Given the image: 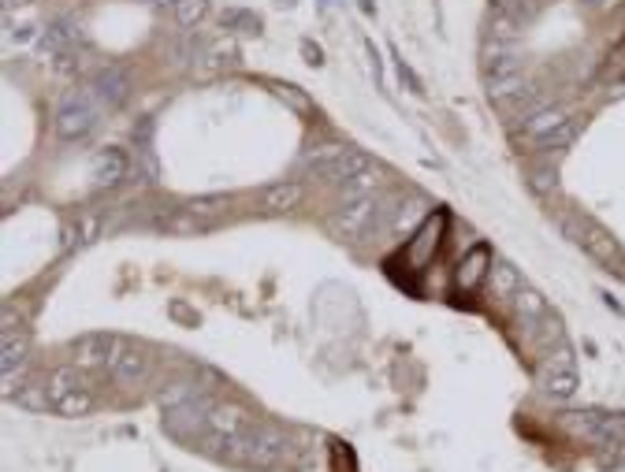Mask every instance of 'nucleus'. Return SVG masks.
I'll use <instances>...</instances> for the list:
<instances>
[{"label": "nucleus", "mask_w": 625, "mask_h": 472, "mask_svg": "<svg viewBox=\"0 0 625 472\" xmlns=\"http://www.w3.org/2000/svg\"><path fill=\"white\" fill-rule=\"evenodd\" d=\"M528 186H533L536 194H551L555 186H558V179H555V171H533V179H528Z\"/></svg>", "instance_id": "obj_35"}, {"label": "nucleus", "mask_w": 625, "mask_h": 472, "mask_svg": "<svg viewBox=\"0 0 625 472\" xmlns=\"http://www.w3.org/2000/svg\"><path fill=\"white\" fill-rule=\"evenodd\" d=\"M275 5H279V8H294V5H298V0H275Z\"/></svg>", "instance_id": "obj_38"}, {"label": "nucleus", "mask_w": 625, "mask_h": 472, "mask_svg": "<svg viewBox=\"0 0 625 472\" xmlns=\"http://www.w3.org/2000/svg\"><path fill=\"white\" fill-rule=\"evenodd\" d=\"M52 405H56V413H60V417H86L89 409H93V394H86V391H71V394H64V398H56Z\"/></svg>", "instance_id": "obj_23"}, {"label": "nucleus", "mask_w": 625, "mask_h": 472, "mask_svg": "<svg viewBox=\"0 0 625 472\" xmlns=\"http://www.w3.org/2000/svg\"><path fill=\"white\" fill-rule=\"evenodd\" d=\"M443 224H447V216H443V212H435L432 219H424V224H421V231H417L410 242H406V257H410L417 268H421V264H428V261H432V254H435V249H440Z\"/></svg>", "instance_id": "obj_5"}, {"label": "nucleus", "mask_w": 625, "mask_h": 472, "mask_svg": "<svg viewBox=\"0 0 625 472\" xmlns=\"http://www.w3.org/2000/svg\"><path fill=\"white\" fill-rule=\"evenodd\" d=\"M209 431H220V435H249V417L235 405H212L209 413Z\"/></svg>", "instance_id": "obj_12"}, {"label": "nucleus", "mask_w": 625, "mask_h": 472, "mask_svg": "<svg viewBox=\"0 0 625 472\" xmlns=\"http://www.w3.org/2000/svg\"><path fill=\"white\" fill-rule=\"evenodd\" d=\"M101 112H105V105L98 101V93H93L89 86L86 89H71L68 97L60 101V108H56V134L68 138V142H79V138H86L93 127H98Z\"/></svg>", "instance_id": "obj_1"}, {"label": "nucleus", "mask_w": 625, "mask_h": 472, "mask_svg": "<svg viewBox=\"0 0 625 472\" xmlns=\"http://www.w3.org/2000/svg\"><path fill=\"white\" fill-rule=\"evenodd\" d=\"M342 153H347V149H342V145H321V149H312V153H305V161H302V164H305V168H309L312 175H324V171H328V168H331V164L339 161V156H342Z\"/></svg>", "instance_id": "obj_24"}, {"label": "nucleus", "mask_w": 625, "mask_h": 472, "mask_svg": "<svg viewBox=\"0 0 625 472\" xmlns=\"http://www.w3.org/2000/svg\"><path fill=\"white\" fill-rule=\"evenodd\" d=\"M518 30H521V19H514V15H507V12H491V19H488V34H491V42H507V45H514Z\"/></svg>", "instance_id": "obj_21"}, {"label": "nucleus", "mask_w": 625, "mask_h": 472, "mask_svg": "<svg viewBox=\"0 0 625 472\" xmlns=\"http://www.w3.org/2000/svg\"><path fill=\"white\" fill-rule=\"evenodd\" d=\"M149 5H153V0H149Z\"/></svg>", "instance_id": "obj_39"}, {"label": "nucleus", "mask_w": 625, "mask_h": 472, "mask_svg": "<svg viewBox=\"0 0 625 472\" xmlns=\"http://www.w3.org/2000/svg\"><path fill=\"white\" fill-rule=\"evenodd\" d=\"M26 361V331H5L0 335V368L19 372Z\"/></svg>", "instance_id": "obj_15"}, {"label": "nucleus", "mask_w": 625, "mask_h": 472, "mask_svg": "<svg viewBox=\"0 0 625 472\" xmlns=\"http://www.w3.org/2000/svg\"><path fill=\"white\" fill-rule=\"evenodd\" d=\"M209 15V0H175V19H179V26H198L201 19Z\"/></svg>", "instance_id": "obj_26"}, {"label": "nucleus", "mask_w": 625, "mask_h": 472, "mask_svg": "<svg viewBox=\"0 0 625 472\" xmlns=\"http://www.w3.org/2000/svg\"><path fill=\"white\" fill-rule=\"evenodd\" d=\"M71 391H86V380H82L75 368H56V372L49 375V394H52V402L64 398V394H71Z\"/></svg>", "instance_id": "obj_20"}, {"label": "nucleus", "mask_w": 625, "mask_h": 472, "mask_svg": "<svg viewBox=\"0 0 625 472\" xmlns=\"http://www.w3.org/2000/svg\"><path fill=\"white\" fill-rule=\"evenodd\" d=\"M302 52L309 56V64H317V68L324 64V60H321V49H317V45H309V42H302Z\"/></svg>", "instance_id": "obj_36"}, {"label": "nucleus", "mask_w": 625, "mask_h": 472, "mask_svg": "<svg viewBox=\"0 0 625 472\" xmlns=\"http://www.w3.org/2000/svg\"><path fill=\"white\" fill-rule=\"evenodd\" d=\"M581 5H592V8H603V5H611V0H581Z\"/></svg>", "instance_id": "obj_37"}, {"label": "nucleus", "mask_w": 625, "mask_h": 472, "mask_svg": "<svg viewBox=\"0 0 625 472\" xmlns=\"http://www.w3.org/2000/svg\"><path fill=\"white\" fill-rule=\"evenodd\" d=\"M89 89L98 93V101H101L105 108H119L123 101H127L131 79H127V71H123V68L108 64V68H101L98 75H93V86H89Z\"/></svg>", "instance_id": "obj_6"}, {"label": "nucleus", "mask_w": 625, "mask_h": 472, "mask_svg": "<svg viewBox=\"0 0 625 472\" xmlns=\"http://www.w3.org/2000/svg\"><path fill=\"white\" fill-rule=\"evenodd\" d=\"M380 182H384V171H380L377 164H372V168H365L361 175H354V179L342 182V198H368Z\"/></svg>", "instance_id": "obj_19"}, {"label": "nucleus", "mask_w": 625, "mask_h": 472, "mask_svg": "<svg viewBox=\"0 0 625 472\" xmlns=\"http://www.w3.org/2000/svg\"><path fill=\"white\" fill-rule=\"evenodd\" d=\"M574 138H577V119H566L558 131H551L547 138H540V149H547V153L551 149H566Z\"/></svg>", "instance_id": "obj_30"}, {"label": "nucleus", "mask_w": 625, "mask_h": 472, "mask_svg": "<svg viewBox=\"0 0 625 472\" xmlns=\"http://www.w3.org/2000/svg\"><path fill=\"white\" fill-rule=\"evenodd\" d=\"M570 235H574V242H581L596 261H603V264H618V261H621L618 242H614L600 224H592V219H574V224H570Z\"/></svg>", "instance_id": "obj_3"}, {"label": "nucleus", "mask_w": 625, "mask_h": 472, "mask_svg": "<svg viewBox=\"0 0 625 472\" xmlns=\"http://www.w3.org/2000/svg\"><path fill=\"white\" fill-rule=\"evenodd\" d=\"M491 272V249L488 245H473L469 254L462 257V268H458V287L462 291H477L480 282L488 279Z\"/></svg>", "instance_id": "obj_9"}, {"label": "nucleus", "mask_w": 625, "mask_h": 472, "mask_svg": "<svg viewBox=\"0 0 625 472\" xmlns=\"http://www.w3.org/2000/svg\"><path fill=\"white\" fill-rule=\"evenodd\" d=\"M224 30H238V34H261V15H254V12H242V8H231V12H224Z\"/></svg>", "instance_id": "obj_25"}, {"label": "nucleus", "mask_w": 625, "mask_h": 472, "mask_svg": "<svg viewBox=\"0 0 625 472\" xmlns=\"http://www.w3.org/2000/svg\"><path fill=\"white\" fill-rule=\"evenodd\" d=\"M298 201H302V186L298 182H275V186H268V190L261 194V208H268V212H287Z\"/></svg>", "instance_id": "obj_13"}, {"label": "nucleus", "mask_w": 625, "mask_h": 472, "mask_svg": "<svg viewBox=\"0 0 625 472\" xmlns=\"http://www.w3.org/2000/svg\"><path fill=\"white\" fill-rule=\"evenodd\" d=\"M198 398V391H194V384H172L168 391H161V405L164 409H175V405H186V402H194Z\"/></svg>", "instance_id": "obj_31"}, {"label": "nucleus", "mask_w": 625, "mask_h": 472, "mask_svg": "<svg viewBox=\"0 0 625 472\" xmlns=\"http://www.w3.org/2000/svg\"><path fill=\"white\" fill-rule=\"evenodd\" d=\"M272 93H275L279 101H287L291 108H298V112H309L312 108L305 93H298V86H284V82H279V86H272Z\"/></svg>", "instance_id": "obj_33"}, {"label": "nucleus", "mask_w": 625, "mask_h": 472, "mask_svg": "<svg viewBox=\"0 0 625 472\" xmlns=\"http://www.w3.org/2000/svg\"><path fill=\"white\" fill-rule=\"evenodd\" d=\"M510 75H521L518 49L507 45V42H488V49H484V79L495 82V79H510Z\"/></svg>", "instance_id": "obj_7"}, {"label": "nucleus", "mask_w": 625, "mask_h": 472, "mask_svg": "<svg viewBox=\"0 0 625 472\" xmlns=\"http://www.w3.org/2000/svg\"><path fill=\"white\" fill-rule=\"evenodd\" d=\"M570 119V112L566 108H558V105H551V108H536V112H528L525 116V123H521V131L528 134V138H547L551 131H558L562 123Z\"/></svg>", "instance_id": "obj_10"}, {"label": "nucleus", "mask_w": 625, "mask_h": 472, "mask_svg": "<svg viewBox=\"0 0 625 472\" xmlns=\"http://www.w3.org/2000/svg\"><path fill=\"white\" fill-rule=\"evenodd\" d=\"M377 216H380V201L377 198H342V212L335 216V227L342 235H361L368 224H377Z\"/></svg>", "instance_id": "obj_4"}, {"label": "nucleus", "mask_w": 625, "mask_h": 472, "mask_svg": "<svg viewBox=\"0 0 625 472\" xmlns=\"http://www.w3.org/2000/svg\"><path fill=\"white\" fill-rule=\"evenodd\" d=\"M235 60H238V45H235L231 38H228V42H212V45L205 49V56H201V64H198V75H201V79H212V75L228 71Z\"/></svg>", "instance_id": "obj_11"}, {"label": "nucleus", "mask_w": 625, "mask_h": 472, "mask_svg": "<svg viewBox=\"0 0 625 472\" xmlns=\"http://www.w3.org/2000/svg\"><path fill=\"white\" fill-rule=\"evenodd\" d=\"M514 305H518V312H521L525 320H544V317H547V301H544V294L528 291V287H521V291L514 294Z\"/></svg>", "instance_id": "obj_22"}, {"label": "nucleus", "mask_w": 625, "mask_h": 472, "mask_svg": "<svg viewBox=\"0 0 625 472\" xmlns=\"http://www.w3.org/2000/svg\"><path fill=\"white\" fill-rule=\"evenodd\" d=\"M365 168H372V161L361 153V149H347L339 156V161L324 171V179H331V182H347V179H354V175H361Z\"/></svg>", "instance_id": "obj_14"}, {"label": "nucleus", "mask_w": 625, "mask_h": 472, "mask_svg": "<svg viewBox=\"0 0 625 472\" xmlns=\"http://www.w3.org/2000/svg\"><path fill=\"white\" fill-rule=\"evenodd\" d=\"M49 387H19L15 391V405H23V409H34V413H45L49 409Z\"/></svg>", "instance_id": "obj_29"}, {"label": "nucleus", "mask_w": 625, "mask_h": 472, "mask_svg": "<svg viewBox=\"0 0 625 472\" xmlns=\"http://www.w3.org/2000/svg\"><path fill=\"white\" fill-rule=\"evenodd\" d=\"M228 205H231L228 194H198V198L186 201V208H191L194 216H216V212H228Z\"/></svg>", "instance_id": "obj_27"}, {"label": "nucleus", "mask_w": 625, "mask_h": 472, "mask_svg": "<svg viewBox=\"0 0 625 472\" xmlns=\"http://www.w3.org/2000/svg\"><path fill=\"white\" fill-rule=\"evenodd\" d=\"M544 391H547L551 398H574V391H577V372H547Z\"/></svg>", "instance_id": "obj_28"}, {"label": "nucleus", "mask_w": 625, "mask_h": 472, "mask_svg": "<svg viewBox=\"0 0 625 472\" xmlns=\"http://www.w3.org/2000/svg\"><path fill=\"white\" fill-rule=\"evenodd\" d=\"M127 354V342H123L119 335H105V331H93V335H82V338H75V346H71V357H75V365H82V368H116L119 365V357Z\"/></svg>", "instance_id": "obj_2"}, {"label": "nucleus", "mask_w": 625, "mask_h": 472, "mask_svg": "<svg viewBox=\"0 0 625 472\" xmlns=\"http://www.w3.org/2000/svg\"><path fill=\"white\" fill-rule=\"evenodd\" d=\"M153 131H156L153 116H142V119L135 123V131H131V138H135V149H145V145H153Z\"/></svg>", "instance_id": "obj_34"}, {"label": "nucleus", "mask_w": 625, "mask_h": 472, "mask_svg": "<svg viewBox=\"0 0 625 472\" xmlns=\"http://www.w3.org/2000/svg\"><path fill=\"white\" fill-rule=\"evenodd\" d=\"M525 89H528V82H525L521 75L495 79V82H488V101H491V105H510V101H518V97H521Z\"/></svg>", "instance_id": "obj_18"}, {"label": "nucleus", "mask_w": 625, "mask_h": 472, "mask_svg": "<svg viewBox=\"0 0 625 472\" xmlns=\"http://www.w3.org/2000/svg\"><path fill=\"white\" fill-rule=\"evenodd\" d=\"M424 212H428V205H424L421 198H414L410 205H402V208L395 212V227H398V231H410L414 219H424Z\"/></svg>", "instance_id": "obj_32"}, {"label": "nucleus", "mask_w": 625, "mask_h": 472, "mask_svg": "<svg viewBox=\"0 0 625 472\" xmlns=\"http://www.w3.org/2000/svg\"><path fill=\"white\" fill-rule=\"evenodd\" d=\"M112 375L119 384H142L145 375H149V357L145 354H135V350H127L119 357V365L112 368Z\"/></svg>", "instance_id": "obj_17"}, {"label": "nucleus", "mask_w": 625, "mask_h": 472, "mask_svg": "<svg viewBox=\"0 0 625 472\" xmlns=\"http://www.w3.org/2000/svg\"><path fill=\"white\" fill-rule=\"evenodd\" d=\"M488 287H491L495 298H514V294L521 291V275H518L514 264L499 261V264H491V272H488Z\"/></svg>", "instance_id": "obj_16"}, {"label": "nucleus", "mask_w": 625, "mask_h": 472, "mask_svg": "<svg viewBox=\"0 0 625 472\" xmlns=\"http://www.w3.org/2000/svg\"><path fill=\"white\" fill-rule=\"evenodd\" d=\"M89 179L98 186H105V190H112V186H119L123 179H127V156H123L119 149H101L89 161Z\"/></svg>", "instance_id": "obj_8"}]
</instances>
